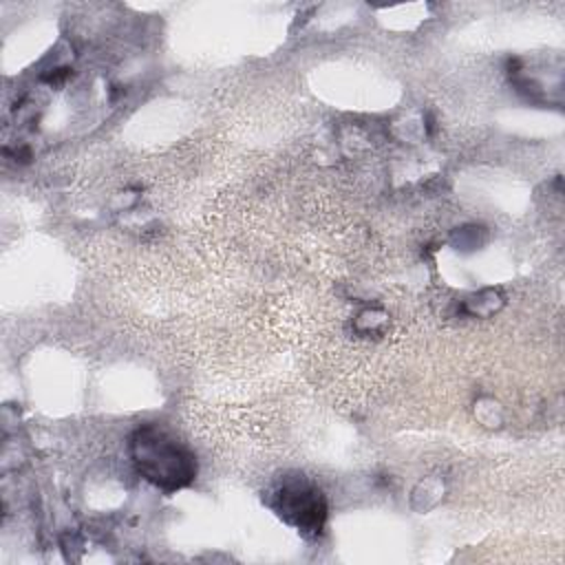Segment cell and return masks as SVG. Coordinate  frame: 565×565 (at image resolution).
I'll return each mask as SVG.
<instances>
[{
	"label": "cell",
	"instance_id": "1",
	"mask_svg": "<svg viewBox=\"0 0 565 565\" xmlns=\"http://www.w3.org/2000/svg\"><path fill=\"white\" fill-rule=\"evenodd\" d=\"M128 452L141 479L163 492L183 490L196 479L194 452L157 424L139 426L128 439Z\"/></svg>",
	"mask_w": 565,
	"mask_h": 565
},
{
	"label": "cell",
	"instance_id": "2",
	"mask_svg": "<svg viewBox=\"0 0 565 565\" xmlns=\"http://www.w3.org/2000/svg\"><path fill=\"white\" fill-rule=\"evenodd\" d=\"M265 503L278 519H282V523L307 539H316L324 530L329 512L324 492L305 475H285L276 479L265 492Z\"/></svg>",
	"mask_w": 565,
	"mask_h": 565
}]
</instances>
